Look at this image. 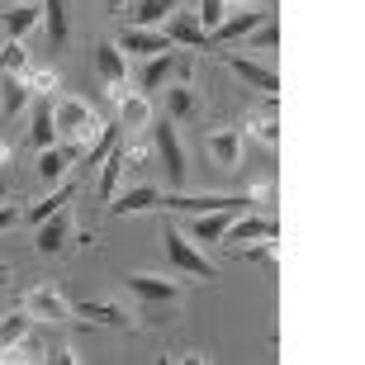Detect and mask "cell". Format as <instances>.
<instances>
[{"label":"cell","instance_id":"30","mask_svg":"<svg viewBox=\"0 0 365 365\" xmlns=\"http://www.w3.org/2000/svg\"><path fill=\"white\" fill-rule=\"evenodd\" d=\"M0 71H29V48L19 38H5V48H0Z\"/></svg>","mask_w":365,"mask_h":365},{"label":"cell","instance_id":"40","mask_svg":"<svg viewBox=\"0 0 365 365\" xmlns=\"http://www.w3.org/2000/svg\"><path fill=\"white\" fill-rule=\"evenodd\" d=\"M0 275H5V266H0Z\"/></svg>","mask_w":365,"mask_h":365},{"label":"cell","instance_id":"14","mask_svg":"<svg viewBox=\"0 0 365 365\" xmlns=\"http://www.w3.org/2000/svg\"><path fill=\"white\" fill-rule=\"evenodd\" d=\"M29 109H34V123H29V148L38 152V148H48L57 138V123H53V95H34L29 100Z\"/></svg>","mask_w":365,"mask_h":365},{"label":"cell","instance_id":"38","mask_svg":"<svg viewBox=\"0 0 365 365\" xmlns=\"http://www.w3.org/2000/svg\"><path fill=\"white\" fill-rule=\"evenodd\" d=\"M0 162H5V148H0Z\"/></svg>","mask_w":365,"mask_h":365},{"label":"cell","instance_id":"4","mask_svg":"<svg viewBox=\"0 0 365 365\" xmlns=\"http://www.w3.org/2000/svg\"><path fill=\"white\" fill-rule=\"evenodd\" d=\"M157 209H176V214H214V209H247V195H185V190H166L157 195Z\"/></svg>","mask_w":365,"mask_h":365},{"label":"cell","instance_id":"11","mask_svg":"<svg viewBox=\"0 0 365 365\" xmlns=\"http://www.w3.org/2000/svg\"><path fill=\"white\" fill-rule=\"evenodd\" d=\"M204 148H209L218 171H237V166H242V133H237V128H214Z\"/></svg>","mask_w":365,"mask_h":365},{"label":"cell","instance_id":"34","mask_svg":"<svg viewBox=\"0 0 365 365\" xmlns=\"http://www.w3.org/2000/svg\"><path fill=\"white\" fill-rule=\"evenodd\" d=\"M223 14H228V5H223V0H200V24H204V34H209Z\"/></svg>","mask_w":365,"mask_h":365},{"label":"cell","instance_id":"2","mask_svg":"<svg viewBox=\"0 0 365 365\" xmlns=\"http://www.w3.org/2000/svg\"><path fill=\"white\" fill-rule=\"evenodd\" d=\"M123 284L138 294L143 313H148V323H166L171 309L180 304V284L171 275H123Z\"/></svg>","mask_w":365,"mask_h":365},{"label":"cell","instance_id":"7","mask_svg":"<svg viewBox=\"0 0 365 365\" xmlns=\"http://www.w3.org/2000/svg\"><path fill=\"white\" fill-rule=\"evenodd\" d=\"M223 62H228V71L237 76V81H247L252 91H261V95H275V91H280V81H275V67H266V62H257V57H247V53H223Z\"/></svg>","mask_w":365,"mask_h":365},{"label":"cell","instance_id":"16","mask_svg":"<svg viewBox=\"0 0 365 365\" xmlns=\"http://www.w3.org/2000/svg\"><path fill=\"white\" fill-rule=\"evenodd\" d=\"M29 100H34V91H29L24 71H0V109L19 114V109H29Z\"/></svg>","mask_w":365,"mask_h":365},{"label":"cell","instance_id":"20","mask_svg":"<svg viewBox=\"0 0 365 365\" xmlns=\"http://www.w3.org/2000/svg\"><path fill=\"white\" fill-rule=\"evenodd\" d=\"M95 71H100V81L114 86V81H128V67H123V53H119V43H100L95 48Z\"/></svg>","mask_w":365,"mask_h":365},{"label":"cell","instance_id":"36","mask_svg":"<svg viewBox=\"0 0 365 365\" xmlns=\"http://www.w3.org/2000/svg\"><path fill=\"white\" fill-rule=\"evenodd\" d=\"M223 5H257V0H223Z\"/></svg>","mask_w":365,"mask_h":365},{"label":"cell","instance_id":"28","mask_svg":"<svg viewBox=\"0 0 365 365\" xmlns=\"http://www.w3.org/2000/svg\"><path fill=\"white\" fill-rule=\"evenodd\" d=\"M29 323H34V318H29L24 309H19V313H10V318L0 323V361H5V351H10L14 341H19V337L29 332Z\"/></svg>","mask_w":365,"mask_h":365},{"label":"cell","instance_id":"17","mask_svg":"<svg viewBox=\"0 0 365 365\" xmlns=\"http://www.w3.org/2000/svg\"><path fill=\"white\" fill-rule=\"evenodd\" d=\"M71 157H76V148H38V176H43V185H62V176H67V166H71Z\"/></svg>","mask_w":365,"mask_h":365},{"label":"cell","instance_id":"5","mask_svg":"<svg viewBox=\"0 0 365 365\" xmlns=\"http://www.w3.org/2000/svg\"><path fill=\"white\" fill-rule=\"evenodd\" d=\"M19 309H24L34 323H67L71 318V304H67V294H62L57 284H34V289H24Z\"/></svg>","mask_w":365,"mask_h":365},{"label":"cell","instance_id":"3","mask_svg":"<svg viewBox=\"0 0 365 365\" xmlns=\"http://www.w3.org/2000/svg\"><path fill=\"white\" fill-rule=\"evenodd\" d=\"M53 123H57V133L67 138L71 148H76V157H81V148L91 143L105 123H100V114H95L86 100H53Z\"/></svg>","mask_w":365,"mask_h":365},{"label":"cell","instance_id":"33","mask_svg":"<svg viewBox=\"0 0 365 365\" xmlns=\"http://www.w3.org/2000/svg\"><path fill=\"white\" fill-rule=\"evenodd\" d=\"M24 76H29V91L34 95H57V86H62L57 71H24Z\"/></svg>","mask_w":365,"mask_h":365},{"label":"cell","instance_id":"39","mask_svg":"<svg viewBox=\"0 0 365 365\" xmlns=\"http://www.w3.org/2000/svg\"><path fill=\"white\" fill-rule=\"evenodd\" d=\"M0 200H5V190H0Z\"/></svg>","mask_w":365,"mask_h":365},{"label":"cell","instance_id":"19","mask_svg":"<svg viewBox=\"0 0 365 365\" xmlns=\"http://www.w3.org/2000/svg\"><path fill=\"white\" fill-rule=\"evenodd\" d=\"M242 214V209H214V214H195V237H200L204 247H218L223 242V232H228V223Z\"/></svg>","mask_w":365,"mask_h":365},{"label":"cell","instance_id":"9","mask_svg":"<svg viewBox=\"0 0 365 365\" xmlns=\"http://www.w3.org/2000/svg\"><path fill=\"white\" fill-rule=\"evenodd\" d=\"M119 48H128V53H138V57H157V53H171L176 43L166 38L162 24H128L123 38H119Z\"/></svg>","mask_w":365,"mask_h":365},{"label":"cell","instance_id":"26","mask_svg":"<svg viewBox=\"0 0 365 365\" xmlns=\"http://www.w3.org/2000/svg\"><path fill=\"white\" fill-rule=\"evenodd\" d=\"M43 19H48V43L62 48L67 43V0H43Z\"/></svg>","mask_w":365,"mask_h":365},{"label":"cell","instance_id":"12","mask_svg":"<svg viewBox=\"0 0 365 365\" xmlns=\"http://www.w3.org/2000/svg\"><path fill=\"white\" fill-rule=\"evenodd\" d=\"M67 237H71V214H67V204L57 209V214H48L38 223V237H34V247H38L43 257H57L62 247H67Z\"/></svg>","mask_w":365,"mask_h":365},{"label":"cell","instance_id":"1","mask_svg":"<svg viewBox=\"0 0 365 365\" xmlns=\"http://www.w3.org/2000/svg\"><path fill=\"white\" fill-rule=\"evenodd\" d=\"M162 252H166V266H171V271L195 275V280H218V266L190 242V232L176 228V223H162Z\"/></svg>","mask_w":365,"mask_h":365},{"label":"cell","instance_id":"27","mask_svg":"<svg viewBox=\"0 0 365 365\" xmlns=\"http://www.w3.org/2000/svg\"><path fill=\"white\" fill-rule=\"evenodd\" d=\"M166 109H171V119H195L200 114V100H195L190 86H171L166 91Z\"/></svg>","mask_w":365,"mask_h":365},{"label":"cell","instance_id":"18","mask_svg":"<svg viewBox=\"0 0 365 365\" xmlns=\"http://www.w3.org/2000/svg\"><path fill=\"white\" fill-rule=\"evenodd\" d=\"M38 19H43V5H29V0H19V5H10V10H0V29H5V38H24Z\"/></svg>","mask_w":365,"mask_h":365},{"label":"cell","instance_id":"25","mask_svg":"<svg viewBox=\"0 0 365 365\" xmlns=\"http://www.w3.org/2000/svg\"><path fill=\"white\" fill-rule=\"evenodd\" d=\"M119 123H123V128L152 123V100L143 91H138V95H123V100H119Z\"/></svg>","mask_w":365,"mask_h":365},{"label":"cell","instance_id":"29","mask_svg":"<svg viewBox=\"0 0 365 365\" xmlns=\"http://www.w3.org/2000/svg\"><path fill=\"white\" fill-rule=\"evenodd\" d=\"M71 195H76V190H71V185H57L53 195H48V200H38V204H34V209H29V223H43V218H48V214H57L62 204H71Z\"/></svg>","mask_w":365,"mask_h":365},{"label":"cell","instance_id":"32","mask_svg":"<svg viewBox=\"0 0 365 365\" xmlns=\"http://www.w3.org/2000/svg\"><path fill=\"white\" fill-rule=\"evenodd\" d=\"M247 38H252V48H275V43H280V24L266 14V19H261V24L247 34Z\"/></svg>","mask_w":365,"mask_h":365},{"label":"cell","instance_id":"13","mask_svg":"<svg viewBox=\"0 0 365 365\" xmlns=\"http://www.w3.org/2000/svg\"><path fill=\"white\" fill-rule=\"evenodd\" d=\"M266 19V10H242V14H223L214 29H209V48H218V43H237V38H247L252 29Z\"/></svg>","mask_w":365,"mask_h":365},{"label":"cell","instance_id":"24","mask_svg":"<svg viewBox=\"0 0 365 365\" xmlns=\"http://www.w3.org/2000/svg\"><path fill=\"white\" fill-rule=\"evenodd\" d=\"M171 10H176V0H133L123 14H128V24H162Z\"/></svg>","mask_w":365,"mask_h":365},{"label":"cell","instance_id":"31","mask_svg":"<svg viewBox=\"0 0 365 365\" xmlns=\"http://www.w3.org/2000/svg\"><path fill=\"white\" fill-rule=\"evenodd\" d=\"M252 138H257V143H266V148H275V143H280V123H275L271 109H266V114H252Z\"/></svg>","mask_w":365,"mask_h":365},{"label":"cell","instance_id":"10","mask_svg":"<svg viewBox=\"0 0 365 365\" xmlns=\"http://www.w3.org/2000/svg\"><path fill=\"white\" fill-rule=\"evenodd\" d=\"M162 29H166V38L176 43V48H209V34H204L200 14H190V10H171L162 19Z\"/></svg>","mask_w":365,"mask_h":365},{"label":"cell","instance_id":"21","mask_svg":"<svg viewBox=\"0 0 365 365\" xmlns=\"http://www.w3.org/2000/svg\"><path fill=\"white\" fill-rule=\"evenodd\" d=\"M71 313H81L86 323H105V327H133V318L123 309H114V304H100V299H81Z\"/></svg>","mask_w":365,"mask_h":365},{"label":"cell","instance_id":"37","mask_svg":"<svg viewBox=\"0 0 365 365\" xmlns=\"http://www.w3.org/2000/svg\"><path fill=\"white\" fill-rule=\"evenodd\" d=\"M109 10H123V0H109Z\"/></svg>","mask_w":365,"mask_h":365},{"label":"cell","instance_id":"15","mask_svg":"<svg viewBox=\"0 0 365 365\" xmlns=\"http://www.w3.org/2000/svg\"><path fill=\"white\" fill-rule=\"evenodd\" d=\"M157 195H162L157 185H133V190H123V200H119V195L109 200V214H119V218H128V214H152V209H157Z\"/></svg>","mask_w":365,"mask_h":365},{"label":"cell","instance_id":"35","mask_svg":"<svg viewBox=\"0 0 365 365\" xmlns=\"http://www.w3.org/2000/svg\"><path fill=\"white\" fill-rule=\"evenodd\" d=\"M14 223H19V214H14L10 204L0 200V232H10V228H14Z\"/></svg>","mask_w":365,"mask_h":365},{"label":"cell","instance_id":"23","mask_svg":"<svg viewBox=\"0 0 365 365\" xmlns=\"http://www.w3.org/2000/svg\"><path fill=\"white\" fill-rule=\"evenodd\" d=\"M123 171H128V162H123V148L114 143L109 157L100 162V200H114V195H119V176Z\"/></svg>","mask_w":365,"mask_h":365},{"label":"cell","instance_id":"8","mask_svg":"<svg viewBox=\"0 0 365 365\" xmlns=\"http://www.w3.org/2000/svg\"><path fill=\"white\" fill-rule=\"evenodd\" d=\"M257 237H275V218H266V214H237L228 223V232H223V242L218 247H228V252H237V247H247V242H257Z\"/></svg>","mask_w":365,"mask_h":365},{"label":"cell","instance_id":"6","mask_svg":"<svg viewBox=\"0 0 365 365\" xmlns=\"http://www.w3.org/2000/svg\"><path fill=\"white\" fill-rule=\"evenodd\" d=\"M157 157H162V166H166V185L180 190L185 185V148H180V133H176L171 119L157 123Z\"/></svg>","mask_w":365,"mask_h":365},{"label":"cell","instance_id":"22","mask_svg":"<svg viewBox=\"0 0 365 365\" xmlns=\"http://www.w3.org/2000/svg\"><path fill=\"white\" fill-rule=\"evenodd\" d=\"M176 76V48L171 53H157V57H148V67H143V95H152V91H162L166 81Z\"/></svg>","mask_w":365,"mask_h":365}]
</instances>
